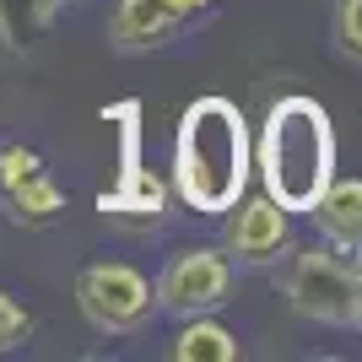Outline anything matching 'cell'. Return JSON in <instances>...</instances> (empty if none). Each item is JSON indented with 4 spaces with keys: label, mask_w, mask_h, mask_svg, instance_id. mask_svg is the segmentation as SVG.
Segmentation results:
<instances>
[{
    "label": "cell",
    "mask_w": 362,
    "mask_h": 362,
    "mask_svg": "<svg viewBox=\"0 0 362 362\" xmlns=\"http://www.w3.org/2000/svg\"><path fill=\"white\" fill-rule=\"evenodd\" d=\"M173 179L179 195L195 211H233V200L249 184V124L238 103L227 98H200L179 119V146H173Z\"/></svg>",
    "instance_id": "6da1fadb"
},
{
    "label": "cell",
    "mask_w": 362,
    "mask_h": 362,
    "mask_svg": "<svg viewBox=\"0 0 362 362\" xmlns=\"http://www.w3.org/2000/svg\"><path fill=\"white\" fill-rule=\"evenodd\" d=\"M259 179L281 211H314L335 179V124L314 98H281L265 114L259 136Z\"/></svg>",
    "instance_id": "7a4b0ae2"
},
{
    "label": "cell",
    "mask_w": 362,
    "mask_h": 362,
    "mask_svg": "<svg viewBox=\"0 0 362 362\" xmlns=\"http://www.w3.org/2000/svg\"><path fill=\"white\" fill-rule=\"evenodd\" d=\"M76 298H81V314L108 335L141 330L157 308V287L136 265H119V259H103V265H87L81 281H76Z\"/></svg>",
    "instance_id": "3957f363"
},
{
    "label": "cell",
    "mask_w": 362,
    "mask_h": 362,
    "mask_svg": "<svg viewBox=\"0 0 362 362\" xmlns=\"http://www.w3.org/2000/svg\"><path fill=\"white\" fill-rule=\"evenodd\" d=\"M287 303L314 325H351L357 308V271L325 249H303L287 276Z\"/></svg>",
    "instance_id": "277c9868"
},
{
    "label": "cell",
    "mask_w": 362,
    "mask_h": 362,
    "mask_svg": "<svg viewBox=\"0 0 362 362\" xmlns=\"http://www.w3.org/2000/svg\"><path fill=\"white\" fill-rule=\"evenodd\" d=\"M227 292H233V265L216 249H184V255H173L163 281H157V303L173 308V314H184V319L222 308Z\"/></svg>",
    "instance_id": "5b68a950"
},
{
    "label": "cell",
    "mask_w": 362,
    "mask_h": 362,
    "mask_svg": "<svg viewBox=\"0 0 362 362\" xmlns=\"http://www.w3.org/2000/svg\"><path fill=\"white\" fill-rule=\"evenodd\" d=\"M238 211L227 222V255H238L243 265H271L281 255V243H287V211L276 206L271 195H249V200H233Z\"/></svg>",
    "instance_id": "8992f818"
},
{
    "label": "cell",
    "mask_w": 362,
    "mask_h": 362,
    "mask_svg": "<svg viewBox=\"0 0 362 362\" xmlns=\"http://www.w3.org/2000/svg\"><path fill=\"white\" fill-rule=\"evenodd\" d=\"M184 16L168 6V0H119L114 6V16H108V38H114V49H151L163 44L168 33L179 28Z\"/></svg>",
    "instance_id": "52a82bcc"
},
{
    "label": "cell",
    "mask_w": 362,
    "mask_h": 362,
    "mask_svg": "<svg viewBox=\"0 0 362 362\" xmlns=\"http://www.w3.org/2000/svg\"><path fill=\"white\" fill-rule=\"evenodd\" d=\"M314 216L319 227H325V238L335 243V249H362V184L346 179V184H335L314 200Z\"/></svg>",
    "instance_id": "ba28073f"
},
{
    "label": "cell",
    "mask_w": 362,
    "mask_h": 362,
    "mask_svg": "<svg viewBox=\"0 0 362 362\" xmlns=\"http://www.w3.org/2000/svg\"><path fill=\"white\" fill-rule=\"evenodd\" d=\"M173 357L179 362H233L238 357V341H233L222 325H211V319H195V325H184V330L173 335Z\"/></svg>",
    "instance_id": "9c48e42d"
},
{
    "label": "cell",
    "mask_w": 362,
    "mask_h": 362,
    "mask_svg": "<svg viewBox=\"0 0 362 362\" xmlns=\"http://www.w3.org/2000/svg\"><path fill=\"white\" fill-rule=\"evenodd\" d=\"M54 6L60 0H0V38H6V49H28L49 28Z\"/></svg>",
    "instance_id": "30bf717a"
},
{
    "label": "cell",
    "mask_w": 362,
    "mask_h": 362,
    "mask_svg": "<svg viewBox=\"0 0 362 362\" xmlns=\"http://www.w3.org/2000/svg\"><path fill=\"white\" fill-rule=\"evenodd\" d=\"M6 200L16 206V216H22V222H49V216H60V211H65V189L49 179V173H33V179H28V184H16Z\"/></svg>",
    "instance_id": "8fae6325"
},
{
    "label": "cell",
    "mask_w": 362,
    "mask_h": 362,
    "mask_svg": "<svg viewBox=\"0 0 362 362\" xmlns=\"http://www.w3.org/2000/svg\"><path fill=\"white\" fill-rule=\"evenodd\" d=\"M33 173H44V157L33 146H6L0 151V195H11L16 184H28Z\"/></svg>",
    "instance_id": "7c38bea8"
},
{
    "label": "cell",
    "mask_w": 362,
    "mask_h": 362,
    "mask_svg": "<svg viewBox=\"0 0 362 362\" xmlns=\"http://www.w3.org/2000/svg\"><path fill=\"white\" fill-rule=\"evenodd\" d=\"M28 330H33L28 308H22V303H16L11 292H0V351L22 346V341H28Z\"/></svg>",
    "instance_id": "4fadbf2b"
},
{
    "label": "cell",
    "mask_w": 362,
    "mask_h": 362,
    "mask_svg": "<svg viewBox=\"0 0 362 362\" xmlns=\"http://www.w3.org/2000/svg\"><path fill=\"white\" fill-rule=\"evenodd\" d=\"M335 38L351 60H362V0H341L335 6Z\"/></svg>",
    "instance_id": "5bb4252c"
},
{
    "label": "cell",
    "mask_w": 362,
    "mask_h": 362,
    "mask_svg": "<svg viewBox=\"0 0 362 362\" xmlns=\"http://www.w3.org/2000/svg\"><path fill=\"white\" fill-rule=\"evenodd\" d=\"M168 6H173V11H179V16H195L200 6H206V0H168Z\"/></svg>",
    "instance_id": "9a60e30c"
},
{
    "label": "cell",
    "mask_w": 362,
    "mask_h": 362,
    "mask_svg": "<svg viewBox=\"0 0 362 362\" xmlns=\"http://www.w3.org/2000/svg\"><path fill=\"white\" fill-rule=\"evenodd\" d=\"M351 325L362 330V271H357V308H351Z\"/></svg>",
    "instance_id": "2e32d148"
}]
</instances>
